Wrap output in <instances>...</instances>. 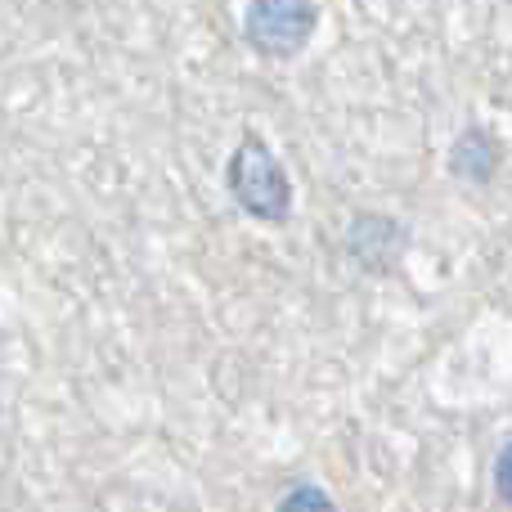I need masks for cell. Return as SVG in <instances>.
Masks as SVG:
<instances>
[{"label": "cell", "mask_w": 512, "mask_h": 512, "mask_svg": "<svg viewBox=\"0 0 512 512\" xmlns=\"http://www.w3.org/2000/svg\"><path fill=\"white\" fill-rule=\"evenodd\" d=\"M225 185L252 221L283 225L292 216V180L261 135L239 140V149L230 153V167H225Z\"/></svg>", "instance_id": "6da1fadb"}, {"label": "cell", "mask_w": 512, "mask_h": 512, "mask_svg": "<svg viewBox=\"0 0 512 512\" xmlns=\"http://www.w3.org/2000/svg\"><path fill=\"white\" fill-rule=\"evenodd\" d=\"M319 23L315 0H248L243 14V41L261 59H297L310 45Z\"/></svg>", "instance_id": "7a4b0ae2"}, {"label": "cell", "mask_w": 512, "mask_h": 512, "mask_svg": "<svg viewBox=\"0 0 512 512\" xmlns=\"http://www.w3.org/2000/svg\"><path fill=\"white\" fill-rule=\"evenodd\" d=\"M405 243H409L405 225L391 221V216H355V225L346 230V252H351L369 274L396 270Z\"/></svg>", "instance_id": "3957f363"}, {"label": "cell", "mask_w": 512, "mask_h": 512, "mask_svg": "<svg viewBox=\"0 0 512 512\" xmlns=\"http://www.w3.org/2000/svg\"><path fill=\"white\" fill-rule=\"evenodd\" d=\"M450 167H454V176H463V180H490L499 171V144L490 140L481 126H472V131H463L459 140H454V153H450Z\"/></svg>", "instance_id": "277c9868"}, {"label": "cell", "mask_w": 512, "mask_h": 512, "mask_svg": "<svg viewBox=\"0 0 512 512\" xmlns=\"http://www.w3.org/2000/svg\"><path fill=\"white\" fill-rule=\"evenodd\" d=\"M274 512H337V504L328 499V490H319V486H292Z\"/></svg>", "instance_id": "5b68a950"}, {"label": "cell", "mask_w": 512, "mask_h": 512, "mask_svg": "<svg viewBox=\"0 0 512 512\" xmlns=\"http://www.w3.org/2000/svg\"><path fill=\"white\" fill-rule=\"evenodd\" d=\"M495 490H499V499L512 508V441L499 450V459H495Z\"/></svg>", "instance_id": "8992f818"}]
</instances>
